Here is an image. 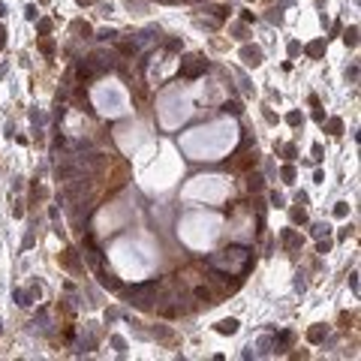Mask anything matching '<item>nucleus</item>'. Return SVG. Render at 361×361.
<instances>
[{
    "label": "nucleus",
    "instance_id": "19",
    "mask_svg": "<svg viewBox=\"0 0 361 361\" xmlns=\"http://www.w3.org/2000/svg\"><path fill=\"white\" fill-rule=\"evenodd\" d=\"M289 217H292V223L304 226V223H307V211H304V205H301V208H292V211H289Z\"/></svg>",
    "mask_w": 361,
    "mask_h": 361
},
{
    "label": "nucleus",
    "instance_id": "37",
    "mask_svg": "<svg viewBox=\"0 0 361 361\" xmlns=\"http://www.w3.org/2000/svg\"><path fill=\"white\" fill-rule=\"evenodd\" d=\"M346 78L355 81V78H358V66H349V69H346Z\"/></svg>",
    "mask_w": 361,
    "mask_h": 361
},
{
    "label": "nucleus",
    "instance_id": "13",
    "mask_svg": "<svg viewBox=\"0 0 361 361\" xmlns=\"http://www.w3.org/2000/svg\"><path fill=\"white\" fill-rule=\"evenodd\" d=\"M97 274H99V283H102V286H108V289H118V286H121V283H118V277H115V274H108V271H105V268H99V265H97Z\"/></svg>",
    "mask_w": 361,
    "mask_h": 361
},
{
    "label": "nucleus",
    "instance_id": "39",
    "mask_svg": "<svg viewBox=\"0 0 361 361\" xmlns=\"http://www.w3.org/2000/svg\"><path fill=\"white\" fill-rule=\"evenodd\" d=\"M115 36H118V31H108V27L99 33V39H115Z\"/></svg>",
    "mask_w": 361,
    "mask_h": 361
},
{
    "label": "nucleus",
    "instance_id": "41",
    "mask_svg": "<svg viewBox=\"0 0 361 361\" xmlns=\"http://www.w3.org/2000/svg\"><path fill=\"white\" fill-rule=\"evenodd\" d=\"M265 121H268V124H277V118H274V112H271V108H265Z\"/></svg>",
    "mask_w": 361,
    "mask_h": 361
},
{
    "label": "nucleus",
    "instance_id": "21",
    "mask_svg": "<svg viewBox=\"0 0 361 361\" xmlns=\"http://www.w3.org/2000/svg\"><path fill=\"white\" fill-rule=\"evenodd\" d=\"M75 175V165H61L58 169V181H66V178H72Z\"/></svg>",
    "mask_w": 361,
    "mask_h": 361
},
{
    "label": "nucleus",
    "instance_id": "25",
    "mask_svg": "<svg viewBox=\"0 0 361 361\" xmlns=\"http://www.w3.org/2000/svg\"><path fill=\"white\" fill-rule=\"evenodd\" d=\"M286 124H289V127H298V124H304L301 112H289V115H286Z\"/></svg>",
    "mask_w": 361,
    "mask_h": 361
},
{
    "label": "nucleus",
    "instance_id": "31",
    "mask_svg": "<svg viewBox=\"0 0 361 361\" xmlns=\"http://www.w3.org/2000/svg\"><path fill=\"white\" fill-rule=\"evenodd\" d=\"M39 48H42V54H54V42H51V39H42Z\"/></svg>",
    "mask_w": 361,
    "mask_h": 361
},
{
    "label": "nucleus",
    "instance_id": "14",
    "mask_svg": "<svg viewBox=\"0 0 361 361\" xmlns=\"http://www.w3.org/2000/svg\"><path fill=\"white\" fill-rule=\"evenodd\" d=\"M238 328H241L238 319H220V322H217V331H220V334H238Z\"/></svg>",
    "mask_w": 361,
    "mask_h": 361
},
{
    "label": "nucleus",
    "instance_id": "47",
    "mask_svg": "<svg viewBox=\"0 0 361 361\" xmlns=\"http://www.w3.org/2000/svg\"><path fill=\"white\" fill-rule=\"evenodd\" d=\"M295 202L298 205H307V193H295Z\"/></svg>",
    "mask_w": 361,
    "mask_h": 361
},
{
    "label": "nucleus",
    "instance_id": "44",
    "mask_svg": "<svg viewBox=\"0 0 361 361\" xmlns=\"http://www.w3.org/2000/svg\"><path fill=\"white\" fill-rule=\"evenodd\" d=\"M235 36H238V39H247V31H244V27L238 24V27H235Z\"/></svg>",
    "mask_w": 361,
    "mask_h": 361
},
{
    "label": "nucleus",
    "instance_id": "5",
    "mask_svg": "<svg viewBox=\"0 0 361 361\" xmlns=\"http://www.w3.org/2000/svg\"><path fill=\"white\" fill-rule=\"evenodd\" d=\"M193 112V102L187 97V91L181 88H165L160 94V102H157V115H160V124L165 130H175L181 127V121H187Z\"/></svg>",
    "mask_w": 361,
    "mask_h": 361
},
{
    "label": "nucleus",
    "instance_id": "24",
    "mask_svg": "<svg viewBox=\"0 0 361 361\" xmlns=\"http://www.w3.org/2000/svg\"><path fill=\"white\" fill-rule=\"evenodd\" d=\"M127 9H130V12H135V15H142L148 6H145V3H138V0H127Z\"/></svg>",
    "mask_w": 361,
    "mask_h": 361
},
{
    "label": "nucleus",
    "instance_id": "15",
    "mask_svg": "<svg viewBox=\"0 0 361 361\" xmlns=\"http://www.w3.org/2000/svg\"><path fill=\"white\" fill-rule=\"evenodd\" d=\"M325 334H328V328H325V325H313V328L307 331V340H310V343H322V340H325Z\"/></svg>",
    "mask_w": 361,
    "mask_h": 361
},
{
    "label": "nucleus",
    "instance_id": "33",
    "mask_svg": "<svg viewBox=\"0 0 361 361\" xmlns=\"http://www.w3.org/2000/svg\"><path fill=\"white\" fill-rule=\"evenodd\" d=\"M280 18H283L280 9H271V12H268V21H271V24H280Z\"/></svg>",
    "mask_w": 361,
    "mask_h": 361
},
{
    "label": "nucleus",
    "instance_id": "38",
    "mask_svg": "<svg viewBox=\"0 0 361 361\" xmlns=\"http://www.w3.org/2000/svg\"><path fill=\"white\" fill-rule=\"evenodd\" d=\"M349 286H352V292L358 295V274H349Z\"/></svg>",
    "mask_w": 361,
    "mask_h": 361
},
{
    "label": "nucleus",
    "instance_id": "18",
    "mask_svg": "<svg viewBox=\"0 0 361 361\" xmlns=\"http://www.w3.org/2000/svg\"><path fill=\"white\" fill-rule=\"evenodd\" d=\"M343 42H346V45H352V48L358 45V27H355V24H352V27H346V33H343Z\"/></svg>",
    "mask_w": 361,
    "mask_h": 361
},
{
    "label": "nucleus",
    "instance_id": "28",
    "mask_svg": "<svg viewBox=\"0 0 361 361\" xmlns=\"http://www.w3.org/2000/svg\"><path fill=\"white\" fill-rule=\"evenodd\" d=\"M349 214V202H337L334 205V217H346Z\"/></svg>",
    "mask_w": 361,
    "mask_h": 361
},
{
    "label": "nucleus",
    "instance_id": "29",
    "mask_svg": "<svg viewBox=\"0 0 361 361\" xmlns=\"http://www.w3.org/2000/svg\"><path fill=\"white\" fill-rule=\"evenodd\" d=\"M328 130H331V135H340V132H343V121H340V118L328 121Z\"/></svg>",
    "mask_w": 361,
    "mask_h": 361
},
{
    "label": "nucleus",
    "instance_id": "45",
    "mask_svg": "<svg viewBox=\"0 0 361 361\" xmlns=\"http://www.w3.org/2000/svg\"><path fill=\"white\" fill-rule=\"evenodd\" d=\"M298 51H301V45H298V42H289V54H292V58H295Z\"/></svg>",
    "mask_w": 361,
    "mask_h": 361
},
{
    "label": "nucleus",
    "instance_id": "35",
    "mask_svg": "<svg viewBox=\"0 0 361 361\" xmlns=\"http://www.w3.org/2000/svg\"><path fill=\"white\" fill-rule=\"evenodd\" d=\"M48 31H51V21H48V18H42V21H39V33H42V36H48Z\"/></svg>",
    "mask_w": 361,
    "mask_h": 361
},
{
    "label": "nucleus",
    "instance_id": "17",
    "mask_svg": "<svg viewBox=\"0 0 361 361\" xmlns=\"http://www.w3.org/2000/svg\"><path fill=\"white\" fill-rule=\"evenodd\" d=\"M262 187H265L262 175H250V178H247V190H250V193H259Z\"/></svg>",
    "mask_w": 361,
    "mask_h": 361
},
{
    "label": "nucleus",
    "instance_id": "27",
    "mask_svg": "<svg viewBox=\"0 0 361 361\" xmlns=\"http://www.w3.org/2000/svg\"><path fill=\"white\" fill-rule=\"evenodd\" d=\"M280 175H283V181H286V184H292V181H295V165H283V172H280Z\"/></svg>",
    "mask_w": 361,
    "mask_h": 361
},
{
    "label": "nucleus",
    "instance_id": "49",
    "mask_svg": "<svg viewBox=\"0 0 361 361\" xmlns=\"http://www.w3.org/2000/svg\"><path fill=\"white\" fill-rule=\"evenodd\" d=\"M75 3H81V6H88V3H94V0H75Z\"/></svg>",
    "mask_w": 361,
    "mask_h": 361
},
{
    "label": "nucleus",
    "instance_id": "8",
    "mask_svg": "<svg viewBox=\"0 0 361 361\" xmlns=\"http://www.w3.org/2000/svg\"><path fill=\"white\" fill-rule=\"evenodd\" d=\"M205 69H208V61H202L199 54H190V58L181 64V75H184V78H196L199 72H205Z\"/></svg>",
    "mask_w": 361,
    "mask_h": 361
},
{
    "label": "nucleus",
    "instance_id": "9",
    "mask_svg": "<svg viewBox=\"0 0 361 361\" xmlns=\"http://www.w3.org/2000/svg\"><path fill=\"white\" fill-rule=\"evenodd\" d=\"M241 61H244V66H262V61H265V54H262V48L259 45H244L241 48Z\"/></svg>",
    "mask_w": 361,
    "mask_h": 361
},
{
    "label": "nucleus",
    "instance_id": "40",
    "mask_svg": "<svg viewBox=\"0 0 361 361\" xmlns=\"http://www.w3.org/2000/svg\"><path fill=\"white\" fill-rule=\"evenodd\" d=\"M283 154H286V157L292 160V157H295V154H298V151H295V145H286V148H283Z\"/></svg>",
    "mask_w": 361,
    "mask_h": 361
},
{
    "label": "nucleus",
    "instance_id": "23",
    "mask_svg": "<svg viewBox=\"0 0 361 361\" xmlns=\"http://www.w3.org/2000/svg\"><path fill=\"white\" fill-rule=\"evenodd\" d=\"M223 112H226V115H241V102H235V99H232V102H223Z\"/></svg>",
    "mask_w": 361,
    "mask_h": 361
},
{
    "label": "nucleus",
    "instance_id": "2",
    "mask_svg": "<svg viewBox=\"0 0 361 361\" xmlns=\"http://www.w3.org/2000/svg\"><path fill=\"white\" fill-rule=\"evenodd\" d=\"M112 262L118 265V271L127 277V280H138V277H148L157 265V256L151 247H145L142 241H132L124 238L112 247Z\"/></svg>",
    "mask_w": 361,
    "mask_h": 361
},
{
    "label": "nucleus",
    "instance_id": "4",
    "mask_svg": "<svg viewBox=\"0 0 361 361\" xmlns=\"http://www.w3.org/2000/svg\"><path fill=\"white\" fill-rule=\"evenodd\" d=\"M229 193H232V184L223 175H199L184 187L187 202H208V205H220Z\"/></svg>",
    "mask_w": 361,
    "mask_h": 361
},
{
    "label": "nucleus",
    "instance_id": "48",
    "mask_svg": "<svg viewBox=\"0 0 361 361\" xmlns=\"http://www.w3.org/2000/svg\"><path fill=\"white\" fill-rule=\"evenodd\" d=\"M6 45V31H3V24H0V48Z\"/></svg>",
    "mask_w": 361,
    "mask_h": 361
},
{
    "label": "nucleus",
    "instance_id": "26",
    "mask_svg": "<svg viewBox=\"0 0 361 361\" xmlns=\"http://www.w3.org/2000/svg\"><path fill=\"white\" fill-rule=\"evenodd\" d=\"M322 45H325L322 39H316V42H310V45H307V54H310V58H316V54L322 51Z\"/></svg>",
    "mask_w": 361,
    "mask_h": 361
},
{
    "label": "nucleus",
    "instance_id": "6",
    "mask_svg": "<svg viewBox=\"0 0 361 361\" xmlns=\"http://www.w3.org/2000/svg\"><path fill=\"white\" fill-rule=\"evenodd\" d=\"M94 105H97L102 115H108V118H121V115H127L130 112V99H127V91L121 88V81H102L94 88Z\"/></svg>",
    "mask_w": 361,
    "mask_h": 361
},
{
    "label": "nucleus",
    "instance_id": "22",
    "mask_svg": "<svg viewBox=\"0 0 361 361\" xmlns=\"http://www.w3.org/2000/svg\"><path fill=\"white\" fill-rule=\"evenodd\" d=\"M331 226L328 223H313V238H322V235H328Z\"/></svg>",
    "mask_w": 361,
    "mask_h": 361
},
{
    "label": "nucleus",
    "instance_id": "16",
    "mask_svg": "<svg viewBox=\"0 0 361 361\" xmlns=\"http://www.w3.org/2000/svg\"><path fill=\"white\" fill-rule=\"evenodd\" d=\"M283 244H286L289 250H298V247H301V238H298L292 229H283Z\"/></svg>",
    "mask_w": 361,
    "mask_h": 361
},
{
    "label": "nucleus",
    "instance_id": "34",
    "mask_svg": "<svg viewBox=\"0 0 361 361\" xmlns=\"http://www.w3.org/2000/svg\"><path fill=\"white\" fill-rule=\"evenodd\" d=\"M112 346H115L118 352H124V349H127V343H124V337H112Z\"/></svg>",
    "mask_w": 361,
    "mask_h": 361
},
{
    "label": "nucleus",
    "instance_id": "20",
    "mask_svg": "<svg viewBox=\"0 0 361 361\" xmlns=\"http://www.w3.org/2000/svg\"><path fill=\"white\" fill-rule=\"evenodd\" d=\"M118 51L127 54V58H132V54L138 51V45H135V42H118Z\"/></svg>",
    "mask_w": 361,
    "mask_h": 361
},
{
    "label": "nucleus",
    "instance_id": "10",
    "mask_svg": "<svg viewBox=\"0 0 361 361\" xmlns=\"http://www.w3.org/2000/svg\"><path fill=\"white\" fill-rule=\"evenodd\" d=\"M39 295H42V289H39L36 283H31L27 289H15V301H18L21 307H27V304H33V301H39Z\"/></svg>",
    "mask_w": 361,
    "mask_h": 361
},
{
    "label": "nucleus",
    "instance_id": "11",
    "mask_svg": "<svg viewBox=\"0 0 361 361\" xmlns=\"http://www.w3.org/2000/svg\"><path fill=\"white\" fill-rule=\"evenodd\" d=\"M256 163H259V151L253 148V151H247V154L235 163V169H250V165H256Z\"/></svg>",
    "mask_w": 361,
    "mask_h": 361
},
{
    "label": "nucleus",
    "instance_id": "32",
    "mask_svg": "<svg viewBox=\"0 0 361 361\" xmlns=\"http://www.w3.org/2000/svg\"><path fill=\"white\" fill-rule=\"evenodd\" d=\"M45 196H48V193H45L42 187H33V193H31V199H33V202H42Z\"/></svg>",
    "mask_w": 361,
    "mask_h": 361
},
{
    "label": "nucleus",
    "instance_id": "30",
    "mask_svg": "<svg viewBox=\"0 0 361 361\" xmlns=\"http://www.w3.org/2000/svg\"><path fill=\"white\" fill-rule=\"evenodd\" d=\"M271 205H274V208H283V205H286L283 193H277V190H274V193H271Z\"/></svg>",
    "mask_w": 361,
    "mask_h": 361
},
{
    "label": "nucleus",
    "instance_id": "36",
    "mask_svg": "<svg viewBox=\"0 0 361 361\" xmlns=\"http://www.w3.org/2000/svg\"><path fill=\"white\" fill-rule=\"evenodd\" d=\"M316 250H319V253L325 256V253L331 250V241H328V238H325V241H319V244H316Z\"/></svg>",
    "mask_w": 361,
    "mask_h": 361
},
{
    "label": "nucleus",
    "instance_id": "43",
    "mask_svg": "<svg viewBox=\"0 0 361 361\" xmlns=\"http://www.w3.org/2000/svg\"><path fill=\"white\" fill-rule=\"evenodd\" d=\"M313 160H322V145H313Z\"/></svg>",
    "mask_w": 361,
    "mask_h": 361
},
{
    "label": "nucleus",
    "instance_id": "42",
    "mask_svg": "<svg viewBox=\"0 0 361 361\" xmlns=\"http://www.w3.org/2000/svg\"><path fill=\"white\" fill-rule=\"evenodd\" d=\"M313 118H316L319 124H325V112H322V108H316V112H313Z\"/></svg>",
    "mask_w": 361,
    "mask_h": 361
},
{
    "label": "nucleus",
    "instance_id": "7",
    "mask_svg": "<svg viewBox=\"0 0 361 361\" xmlns=\"http://www.w3.org/2000/svg\"><path fill=\"white\" fill-rule=\"evenodd\" d=\"M208 262L220 271H229V274H244L250 268V250L247 247H226V250L214 253Z\"/></svg>",
    "mask_w": 361,
    "mask_h": 361
},
{
    "label": "nucleus",
    "instance_id": "3",
    "mask_svg": "<svg viewBox=\"0 0 361 361\" xmlns=\"http://www.w3.org/2000/svg\"><path fill=\"white\" fill-rule=\"evenodd\" d=\"M220 226H223V220H220L217 214L193 211V214L181 217V223H178V235H181V241H184L187 247H193V250H205V247H211L214 238L220 235Z\"/></svg>",
    "mask_w": 361,
    "mask_h": 361
},
{
    "label": "nucleus",
    "instance_id": "1",
    "mask_svg": "<svg viewBox=\"0 0 361 361\" xmlns=\"http://www.w3.org/2000/svg\"><path fill=\"white\" fill-rule=\"evenodd\" d=\"M235 145H238V124L229 118L211 121L181 135V151L190 160H223Z\"/></svg>",
    "mask_w": 361,
    "mask_h": 361
},
{
    "label": "nucleus",
    "instance_id": "46",
    "mask_svg": "<svg viewBox=\"0 0 361 361\" xmlns=\"http://www.w3.org/2000/svg\"><path fill=\"white\" fill-rule=\"evenodd\" d=\"M24 15L33 21V18H36V6H27V9H24Z\"/></svg>",
    "mask_w": 361,
    "mask_h": 361
},
{
    "label": "nucleus",
    "instance_id": "12",
    "mask_svg": "<svg viewBox=\"0 0 361 361\" xmlns=\"http://www.w3.org/2000/svg\"><path fill=\"white\" fill-rule=\"evenodd\" d=\"M61 262H64L69 271H75V274L81 271V265H78V253H75V250H66L64 256H61Z\"/></svg>",
    "mask_w": 361,
    "mask_h": 361
}]
</instances>
